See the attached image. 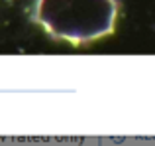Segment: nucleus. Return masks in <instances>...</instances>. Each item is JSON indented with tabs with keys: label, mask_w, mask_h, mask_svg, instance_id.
Masks as SVG:
<instances>
[{
	"label": "nucleus",
	"mask_w": 155,
	"mask_h": 146,
	"mask_svg": "<svg viewBox=\"0 0 155 146\" xmlns=\"http://www.w3.org/2000/svg\"><path fill=\"white\" fill-rule=\"evenodd\" d=\"M116 0H38L35 20L57 40L87 43L114 32Z\"/></svg>",
	"instance_id": "f257e3e1"
}]
</instances>
